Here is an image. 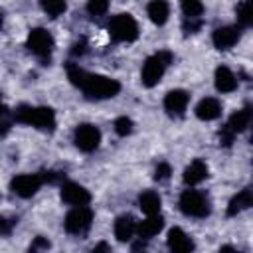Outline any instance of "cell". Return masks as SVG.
Here are the masks:
<instances>
[{"label": "cell", "mask_w": 253, "mask_h": 253, "mask_svg": "<svg viewBox=\"0 0 253 253\" xmlns=\"http://www.w3.org/2000/svg\"><path fill=\"white\" fill-rule=\"evenodd\" d=\"M65 69H67L69 81L73 85H77L91 99H109V97H115L121 91V83L117 79L97 75V73H87L77 63H67Z\"/></svg>", "instance_id": "1"}, {"label": "cell", "mask_w": 253, "mask_h": 253, "mask_svg": "<svg viewBox=\"0 0 253 253\" xmlns=\"http://www.w3.org/2000/svg\"><path fill=\"white\" fill-rule=\"evenodd\" d=\"M14 119L18 123L24 125H32L36 128H43V130H53L55 126V113L49 107H30V105H22L14 111Z\"/></svg>", "instance_id": "2"}, {"label": "cell", "mask_w": 253, "mask_h": 253, "mask_svg": "<svg viewBox=\"0 0 253 253\" xmlns=\"http://www.w3.org/2000/svg\"><path fill=\"white\" fill-rule=\"evenodd\" d=\"M170 61H172V53L170 51H158V53L150 55L142 65V73H140L142 85L144 87H154L162 79V75H164L166 67L170 65Z\"/></svg>", "instance_id": "3"}, {"label": "cell", "mask_w": 253, "mask_h": 253, "mask_svg": "<svg viewBox=\"0 0 253 253\" xmlns=\"http://www.w3.org/2000/svg\"><path fill=\"white\" fill-rule=\"evenodd\" d=\"M109 34L117 42H134L138 38V24L130 14H117L109 22Z\"/></svg>", "instance_id": "4"}, {"label": "cell", "mask_w": 253, "mask_h": 253, "mask_svg": "<svg viewBox=\"0 0 253 253\" xmlns=\"http://www.w3.org/2000/svg\"><path fill=\"white\" fill-rule=\"evenodd\" d=\"M180 210L190 217H206L210 213V200L198 190H184L180 196Z\"/></svg>", "instance_id": "5"}, {"label": "cell", "mask_w": 253, "mask_h": 253, "mask_svg": "<svg viewBox=\"0 0 253 253\" xmlns=\"http://www.w3.org/2000/svg\"><path fill=\"white\" fill-rule=\"evenodd\" d=\"M91 221H93V211L87 208V206H75L67 215H65V231L71 233V235H79V233H85L89 227H91Z\"/></svg>", "instance_id": "6"}, {"label": "cell", "mask_w": 253, "mask_h": 253, "mask_svg": "<svg viewBox=\"0 0 253 253\" xmlns=\"http://www.w3.org/2000/svg\"><path fill=\"white\" fill-rule=\"evenodd\" d=\"M73 140H75V146L81 150V152H93L99 142H101V132L95 125H79L75 128V134H73Z\"/></svg>", "instance_id": "7"}, {"label": "cell", "mask_w": 253, "mask_h": 253, "mask_svg": "<svg viewBox=\"0 0 253 253\" xmlns=\"http://www.w3.org/2000/svg\"><path fill=\"white\" fill-rule=\"evenodd\" d=\"M43 184L42 174H20L16 178H12L10 182V190L20 196V198H32Z\"/></svg>", "instance_id": "8"}, {"label": "cell", "mask_w": 253, "mask_h": 253, "mask_svg": "<svg viewBox=\"0 0 253 253\" xmlns=\"http://www.w3.org/2000/svg\"><path fill=\"white\" fill-rule=\"evenodd\" d=\"M26 45H28V49H30L32 53H36L38 57H47V55L51 53V49H53V38H51V34H49L47 30L36 28V30L30 32Z\"/></svg>", "instance_id": "9"}, {"label": "cell", "mask_w": 253, "mask_h": 253, "mask_svg": "<svg viewBox=\"0 0 253 253\" xmlns=\"http://www.w3.org/2000/svg\"><path fill=\"white\" fill-rule=\"evenodd\" d=\"M61 200L69 206H87L91 200V194L81 184L65 182V184H61Z\"/></svg>", "instance_id": "10"}, {"label": "cell", "mask_w": 253, "mask_h": 253, "mask_svg": "<svg viewBox=\"0 0 253 253\" xmlns=\"http://www.w3.org/2000/svg\"><path fill=\"white\" fill-rule=\"evenodd\" d=\"M239 28L237 26H223V28H217L213 30V36H211V42L217 49H229L233 47L237 42H239Z\"/></svg>", "instance_id": "11"}, {"label": "cell", "mask_w": 253, "mask_h": 253, "mask_svg": "<svg viewBox=\"0 0 253 253\" xmlns=\"http://www.w3.org/2000/svg\"><path fill=\"white\" fill-rule=\"evenodd\" d=\"M188 101H190V95L184 89H172L164 97V109L170 115H178L180 117V115H184V111L188 107Z\"/></svg>", "instance_id": "12"}, {"label": "cell", "mask_w": 253, "mask_h": 253, "mask_svg": "<svg viewBox=\"0 0 253 253\" xmlns=\"http://www.w3.org/2000/svg\"><path fill=\"white\" fill-rule=\"evenodd\" d=\"M168 247L172 249V251H176V253H188V251H192L194 249V241L190 239V235L184 231V229H180V227H172L170 231H168Z\"/></svg>", "instance_id": "13"}, {"label": "cell", "mask_w": 253, "mask_h": 253, "mask_svg": "<svg viewBox=\"0 0 253 253\" xmlns=\"http://www.w3.org/2000/svg\"><path fill=\"white\" fill-rule=\"evenodd\" d=\"M221 115V103L213 97H206L196 105V117L200 121H215Z\"/></svg>", "instance_id": "14"}, {"label": "cell", "mask_w": 253, "mask_h": 253, "mask_svg": "<svg viewBox=\"0 0 253 253\" xmlns=\"http://www.w3.org/2000/svg\"><path fill=\"white\" fill-rule=\"evenodd\" d=\"M162 227H164L162 215L152 213V215H148L146 219H142L140 223H136V233L140 235V239H150V237L158 235V233L162 231Z\"/></svg>", "instance_id": "15"}, {"label": "cell", "mask_w": 253, "mask_h": 253, "mask_svg": "<svg viewBox=\"0 0 253 253\" xmlns=\"http://www.w3.org/2000/svg\"><path fill=\"white\" fill-rule=\"evenodd\" d=\"M115 237L119 241H130L132 235L136 233V221L130 213H125V215H119L115 219Z\"/></svg>", "instance_id": "16"}, {"label": "cell", "mask_w": 253, "mask_h": 253, "mask_svg": "<svg viewBox=\"0 0 253 253\" xmlns=\"http://www.w3.org/2000/svg\"><path fill=\"white\" fill-rule=\"evenodd\" d=\"M215 89L219 93H231L237 89V77L233 75V71L225 65H219L215 69Z\"/></svg>", "instance_id": "17"}, {"label": "cell", "mask_w": 253, "mask_h": 253, "mask_svg": "<svg viewBox=\"0 0 253 253\" xmlns=\"http://www.w3.org/2000/svg\"><path fill=\"white\" fill-rule=\"evenodd\" d=\"M146 14L156 26H162V24H166V20L170 16V6L166 0H150L146 6Z\"/></svg>", "instance_id": "18"}, {"label": "cell", "mask_w": 253, "mask_h": 253, "mask_svg": "<svg viewBox=\"0 0 253 253\" xmlns=\"http://www.w3.org/2000/svg\"><path fill=\"white\" fill-rule=\"evenodd\" d=\"M184 182L188 184V186H196V184H200L202 180H206L208 178V166H206V162L204 160H194L186 170H184Z\"/></svg>", "instance_id": "19"}, {"label": "cell", "mask_w": 253, "mask_h": 253, "mask_svg": "<svg viewBox=\"0 0 253 253\" xmlns=\"http://www.w3.org/2000/svg\"><path fill=\"white\" fill-rule=\"evenodd\" d=\"M251 206H253L251 188H243L237 196L231 198V202H229V206H227V215H229V217H231V215H237L239 211H243V210H247V208H251Z\"/></svg>", "instance_id": "20"}, {"label": "cell", "mask_w": 253, "mask_h": 253, "mask_svg": "<svg viewBox=\"0 0 253 253\" xmlns=\"http://www.w3.org/2000/svg\"><path fill=\"white\" fill-rule=\"evenodd\" d=\"M249 121H251V109H249V107H243V109L235 111V113L229 117L225 128L231 130L233 134H237V132H241V130H245V128L249 126Z\"/></svg>", "instance_id": "21"}, {"label": "cell", "mask_w": 253, "mask_h": 253, "mask_svg": "<svg viewBox=\"0 0 253 253\" xmlns=\"http://www.w3.org/2000/svg\"><path fill=\"white\" fill-rule=\"evenodd\" d=\"M160 196L156 194V192H152V190H146V192H142L140 196H138V206H140V210L146 213V215H152V213H158L160 211Z\"/></svg>", "instance_id": "22"}, {"label": "cell", "mask_w": 253, "mask_h": 253, "mask_svg": "<svg viewBox=\"0 0 253 253\" xmlns=\"http://www.w3.org/2000/svg\"><path fill=\"white\" fill-rule=\"evenodd\" d=\"M235 14H237V24L241 28H247L251 26L253 22V10H251V0H241L235 8Z\"/></svg>", "instance_id": "23"}, {"label": "cell", "mask_w": 253, "mask_h": 253, "mask_svg": "<svg viewBox=\"0 0 253 253\" xmlns=\"http://www.w3.org/2000/svg\"><path fill=\"white\" fill-rule=\"evenodd\" d=\"M65 0H42V10L51 16V18H57L59 14L65 12Z\"/></svg>", "instance_id": "24"}, {"label": "cell", "mask_w": 253, "mask_h": 253, "mask_svg": "<svg viewBox=\"0 0 253 253\" xmlns=\"http://www.w3.org/2000/svg\"><path fill=\"white\" fill-rule=\"evenodd\" d=\"M182 12L186 14V18H198L204 12V4L202 0H180Z\"/></svg>", "instance_id": "25"}, {"label": "cell", "mask_w": 253, "mask_h": 253, "mask_svg": "<svg viewBox=\"0 0 253 253\" xmlns=\"http://www.w3.org/2000/svg\"><path fill=\"white\" fill-rule=\"evenodd\" d=\"M109 10V0H89L87 2V12L91 16H103Z\"/></svg>", "instance_id": "26"}, {"label": "cell", "mask_w": 253, "mask_h": 253, "mask_svg": "<svg viewBox=\"0 0 253 253\" xmlns=\"http://www.w3.org/2000/svg\"><path fill=\"white\" fill-rule=\"evenodd\" d=\"M115 132H117L119 136L130 134V132H132V121H130L128 117H119V119L115 121Z\"/></svg>", "instance_id": "27"}, {"label": "cell", "mask_w": 253, "mask_h": 253, "mask_svg": "<svg viewBox=\"0 0 253 253\" xmlns=\"http://www.w3.org/2000/svg\"><path fill=\"white\" fill-rule=\"evenodd\" d=\"M170 174H172V168H170V164H166V162H160V164L156 166L154 178H156V180H166V178H170Z\"/></svg>", "instance_id": "28"}, {"label": "cell", "mask_w": 253, "mask_h": 253, "mask_svg": "<svg viewBox=\"0 0 253 253\" xmlns=\"http://www.w3.org/2000/svg\"><path fill=\"white\" fill-rule=\"evenodd\" d=\"M14 223H16V219L0 217V233H2V235H8V233L12 231V227H14Z\"/></svg>", "instance_id": "29"}, {"label": "cell", "mask_w": 253, "mask_h": 253, "mask_svg": "<svg viewBox=\"0 0 253 253\" xmlns=\"http://www.w3.org/2000/svg\"><path fill=\"white\" fill-rule=\"evenodd\" d=\"M49 247V241L47 239H43V237H36V241L30 245V249L32 251H38V249H47Z\"/></svg>", "instance_id": "30"}, {"label": "cell", "mask_w": 253, "mask_h": 253, "mask_svg": "<svg viewBox=\"0 0 253 253\" xmlns=\"http://www.w3.org/2000/svg\"><path fill=\"white\" fill-rule=\"evenodd\" d=\"M73 47H75V49H73V53H75V55H77V53H79V55H81V53H85V43H83V42H81V43H75Z\"/></svg>", "instance_id": "31"}, {"label": "cell", "mask_w": 253, "mask_h": 253, "mask_svg": "<svg viewBox=\"0 0 253 253\" xmlns=\"http://www.w3.org/2000/svg\"><path fill=\"white\" fill-rule=\"evenodd\" d=\"M109 249V245L107 243H99L97 247H93V251H107Z\"/></svg>", "instance_id": "32"}, {"label": "cell", "mask_w": 253, "mask_h": 253, "mask_svg": "<svg viewBox=\"0 0 253 253\" xmlns=\"http://www.w3.org/2000/svg\"><path fill=\"white\" fill-rule=\"evenodd\" d=\"M0 26H2V14H0Z\"/></svg>", "instance_id": "33"}]
</instances>
